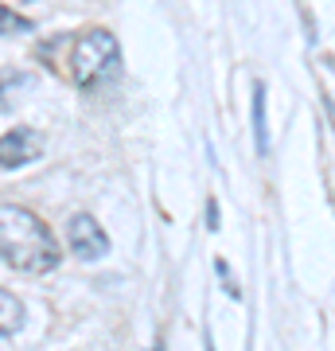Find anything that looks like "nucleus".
<instances>
[{
  "label": "nucleus",
  "instance_id": "f257e3e1",
  "mask_svg": "<svg viewBox=\"0 0 335 351\" xmlns=\"http://www.w3.org/2000/svg\"><path fill=\"white\" fill-rule=\"evenodd\" d=\"M0 258L20 274H47L59 265V242L36 211L0 203Z\"/></svg>",
  "mask_w": 335,
  "mask_h": 351
},
{
  "label": "nucleus",
  "instance_id": "f03ea898",
  "mask_svg": "<svg viewBox=\"0 0 335 351\" xmlns=\"http://www.w3.org/2000/svg\"><path fill=\"white\" fill-rule=\"evenodd\" d=\"M117 59H121L117 39L106 27H90V32H82L75 39V47H71V78L82 90H90L117 71Z\"/></svg>",
  "mask_w": 335,
  "mask_h": 351
},
{
  "label": "nucleus",
  "instance_id": "7ed1b4c3",
  "mask_svg": "<svg viewBox=\"0 0 335 351\" xmlns=\"http://www.w3.org/2000/svg\"><path fill=\"white\" fill-rule=\"evenodd\" d=\"M66 239H71V250L78 254V258H86V262H94V258H101V254H110V239H106V230H101V223L94 219V215H71V223H66Z\"/></svg>",
  "mask_w": 335,
  "mask_h": 351
},
{
  "label": "nucleus",
  "instance_id": "20e7f679",
  "mask_svg": "<svg viewBox=\"0 0 335 351\" xmlns=\"http://www.w3.org/2000/svg\"><path fill=\"white\" fill-rule=\"evenodd\" d=\"M39 152H43V137L32 125H16L0 137V168H24L39 160Z\"/></svg>",
  "mask_w": 335,
  "mask_h": 351
},
{
  "label": "nucleus",
  "instance_id": "39448f33",
  "mask_svg": "<svg viewBox=\"0 0 335 351\" xmlns=\"http://www.w3.org/2000/svg\"><path fill=\"white\" fill-rule=\"evenodd\" d=\"M20 324H24V304H20V297L8 293V289H0V336H12Z\"/></svg>",
  "mask_w": 335,
  "mask_h": 351
},
{
  "label": "nucleus",
  "instance_id": "423d86ee",
  "mask_svg": "<svg viewBox=\"0 0 335 351\" xmlns=\"http://www.w3.org/2000/svg\"><path fill=\"white\" fill-rule=\"evenodd\" d=\"M24 32H32V20L12 12L8 4H0V36H24Z\"/></svg>",
  "mask_w": 335,
  "mask_h": 351
},
{
  "label": "nucleus",
  "instance_id": "0eeeda50",
  "mask_svg": "<svg viewBox=\"0 0 335 351\" xmlns=\"http://www.w3.org/2000/svg\"><path fill=\"white\" fill-rule=\"evenodd\" d=\"M253 133H258V152L269 149V137H265V90H253Z\"/></svg>",
  "mask_w": 335,
  "mask_h": 351
},
{
  "label": "nucleus",
  "instance_id": "6e6552de",
  "mask_svg": "<svg viewBox=\"0 0 335 351\" xmlns=\"http://www.w3.org/2000/svg\"><path fill=\"white\" fill-rule=\"evenodd\" d=\"M12 86H27V75L0 71V106H4V101H12Z\"/></svg>",
  "mask_w": 335,
  "mask_h": 351
}]
</instances>
